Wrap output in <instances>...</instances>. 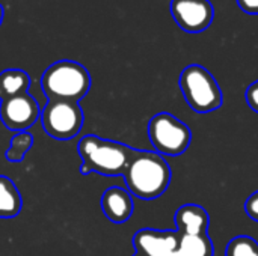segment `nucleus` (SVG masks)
Returning <instances> with one entry per match:
<instances>
[{
	"mask_svg": "<svg viewBox=\"0 0 258 256\" xmlns=\"http://www.w3.org/2000/svg\"><path fill=\"white\" fill-rule=\"evenodd\" d=\"M245 213L254 220L258 222V190L254 192L245 202Z\"/></svg>",
	"mask_w": 258,
	"mask_h": 256,
	"instance_id": "a211bd4d",
	"label": "nucleus"
},
{
	"mask_svg": "<svg viewBox=\"0 0 258 256\" xmlns=\"http://www.w3.org/2000/svg\"><path fill=\"white\" fill-rule=\"evenodd\" d=\"M177 253L180 256H215V246L207 234L180 235Z\"/></svg>",
	"mask_w": 258,
	"mask_h": 256,
	"instance_id": "4468645a",
	"label": "nucleus"
},
{
	"mask_svg": "<svg viewBox=\"0 0 258 256\" xmlns=\"http://www.w3.org/2000/svg\"><path fill=\"white\" fill-rule=\"evenodd\" d=\"M23 207L21 195L15 183L0 175V219H14L20 214Z\"/></svg>",
	"mask_w": 258,
	"mask_h": 256,
	"instance_id": "f8f14e48",
	"label": "nucleus"
},
{
	"mask_svg": "<svg viewBox=\"0 0 258 256\" xmlns=\"http://www.w3.org/2000/svg\"><path fill=\"white\" fill-rule=\"evenodd\" d=\"M171 14L184 32L200 33L212 24L215 8L210 0H172Z\"/></svg>",
	"mask_w": 258,
	"mask_h": 256,
	"instance_id": "6e6552de",
	"label": "nucleus"
},
{
	"mask_svg": "<svg viewBox=\"0 0 258 256\" xmlns=\"http://www.w3.org/2000/svg\"><path fill=\"white\" fill-rule=\"evenodd\" d=\"M180 234L177 231H159L145 228L135 234L133 246L138 253L147 256H163L177 250Z\"/></svg>",
	"mask_w": 258,
	"mask_h": 256,
	"instance_id": "1a4fd4ad",
	"label": "nucleus"
},
{
	"mask_svg": "<svg viewBox=\"0 0 258 256\" xmlns=\"http://www.w3.org/2000/svg\"><path fill=\"white\" fill-rule=\"evenodd\" d=\"M225 256H258V243L248 235L234 237L227 246Z\"/></svg>",
	"mask_w": 258,
	"mask_h": 256,
	"instance_id": "dca6fc26",
	"label": "nucleus"
},
{
	"mask_svg": "<svg viewBox=\"0 0 258 256\" xmlns=\"http://www.w3.org/2000/svg\"><path fill=\"white\" fill-rule=\"evenodd\" d=\"M30 88V77L23 69H5L0 72V101L26 94Z\"/></svg>",
	"mask_w": 258,
	"mask_h": 256,
	"instance_id": "ddd939ff",
	"label": "nucleus"
},
{
	"mask_svg": "<svg viewBox=\"0 0 258 256\" xmlns=\"http://www.w3.org/2000/svg\"><path fill=\"white\" fill-rule=\"evenodd\" d=\"M163 256H180L178 253H177V250L175 252H172V253H168V255H163Z\"/></svg>",
	"mask_w": 258,
	"mask_h": 256,
	"instance_id": "412c9836",
	"label": "nucleus"
},
{
	"mask_svg": "<svg viewBox=\"0 0 258 256\" xmlns=\"http://www.w3.org/2000/svg\"><path fill=\"white\" fill-rule=\"evenodd\" d=\"M242 11L248 14H258V0H237Z\"/></svg>",
	"mask_w": 258,
	"mask_h": 256,
	"instance_id": "6ab92c4d",
	"label": "nucleus"
},
{
	"mask_svg": "<svg viewBox=\"0 0 258 256\" xmlns=\"http://www.w3.org/2000/svg\"><path fill=\"white\" fill-rule=\"evenodd\" d=\"M2 21H3V6L0 5V26H2Z\"/></svg>",
	"mask_w": 258,
	"mask_h": 256,
	"instance_id": "aec40b11",
	"label": "nucleus"
},
{
	"mask_svg": "<svg viewBox=\"0 0 258 256\" xmlns=\"http://www.w3.org/2000/svg\"><path fill=\"white\" fill-rule=\"evenodd\" d=\"M41 88L48 101L62 100L79 103L91 89V75L79 62L57 60L44 71Z\"/></svg>",
	"mask_w": 258,
	"mask_h": 256,
	"instance_id": "7ed1b4c3",
	"label": "nucleus"
},
{
	"mask_svg": "<svg viewBox=\"0 0 258 256\" xmlns=\"http://www.w3.org/2000/svg\"><path fill=\"white\" fill-rule=\"evenodd\" d=\"M33 145V136L27 131H20L12 136L9 148L6 149V160L11 163H18L24 158V155L30 151Z\"/></svg>",
	"mask_w": 258,
	"mask_h": 256,
	"instance_id": "2eb2a0df",
	"label": "nucleus"
},
{
	"mask_svg": "<svg viewBox=\"0 0 258 256\" xmlns=\"http://www.w3.org/2000/svg\"><path fill=\"white\" fill-rule=\"evenodd\" d=\"M44 131L56 140H71L77 137L83 127V110L79 103L50 100L41 110Z\"/></svg>",
	"mask_w": 258,
	"mask_h": 256,
	"instance_id": "423d86ee",
	"label": "nucleus"
},
{
	"mask_svg": "<svg viewBox=\"0 0 258 256\" xmlns=\"http://www.w3.org/2000/svg\"><path fill=\"white\" fill-rule=\"evenodd\" d=\"M174 220L180 235H204L210 225L209 213L197 204H186L180 207Z\"/></svg>",
	"mask_w": 258,
	"mask_h": 256,
	"instance_id": "9b49d317",
	"label": "nucleus"
},
{
	"mask_svg": "<svg viewBox=\"0 0 258 256\" xmlns=\"http://www.w3.org/2000/svg\"><path fill=\"white\" fill-rule=\"evenodd\" d=\"M101 210L112 223H125L135 211L133 198L125 189L109 187L101 196Z\"/></svg>",
	"mask_w": 258,
	"mask_h": 256,
	"instance_id": "9d476101",
	"label": "nucleus"
},
{
	"mask_svg": "<svg viewBox=\"0 0 258 256\" xmlns=\"http://www.w3.org/2000/svg\"><path fill=\"white\" fill-rule=\"evenodd\" d=\"M122 177L130 195L153 201L168 190L172 174L163 155L156 151L135 149Z\"/></svg>",
	"mask_w": 258,
	"mask_h": 256,
	"instance_id": "f257e3e1",
	"label": "nucleus"
},
{
	"mask_svg": "<svg viewBox=\"0 0 258 256\" xmlns=\"http://www.w3.org/2000/svg\"><path fill=\"white\" fill-rule=\"evenodd\" d=\"M39 104L27 92L0 101V119L11 131H27V128L39 119Z\"/></svg>",
	"mask_w": 258,
	"mask_h": 256,
	"instance_id": "0eeeda50",
	"label": "nucleus"
},
{
	"mask_svg": "<svg viewBox=\"0 0 258 256\" xmlns=\"http://www.w3.org/2000/svg\"><path fill=\"white\" fill-rule=\"evenodd\" d=\"M180 89L197 113H210L222 106V91L216 78L201 65H189L181 71Z\"/></svg>",
	"mask_w": 258,
	"mask_h": 256,
	"instance_id": "20e7f679",
	"label": "nucleus"
},
{
	"mask_svg": "<svg viewBox=\"0 0 258 256\" xmlns=\"http://www.w3.org/2000/svg\"><path fill=\"white\" fill-rule=\"evenodd\" d=\"M133 256H147V255H142V253H138V252H136Z\"/></svg>",
	"mask_w": 258,
	"mask_h": 256,
	"instance_id": "4be33fe9",
	"label": "nucleus"
},
{
	"mask_svg": "<svg viewBox=\"0 0 258 256\" xmlns=\"http://www.w3.org/2000/svg\"><path fill=\"white\" fill-rule=\"evenodd\" d=\"M148 137L157 154L177 157L186 152L190 146L192 131L174 115L162 112L150 119Z\"/></svg>",
	"mask_w": 258,
	"mask_h": 256,
	"instance_id": "39448f33",
	"label": "nucleus"
},
{
	"mask_svg": "<svg viewBox=\"0 0 258 256\" xmlns=\"http://www.w3.org/2000/svg\"><path fill=\"white\" fill-rule=\"evenodd\" d=\"M133 151V148L121 142L86 134L77 145V152L82 158L80 172L83 175L100 174L104 177L124 175Z\"/></svg>",
	"mask_w": 258,
	"mask_h": 256,
	"instance_id": "f03ea898",
	"label": "nucleus"
},
{
	"mask_svg": "<svg viewBox=\"0 0 258 256\" xmlns=\"http://www.w3.org/2000/svg\"><path fill=\"white\" fill-rule=\"evenodd\" d=\"M245 98H246V103L248 106L258 113V80H255L254 83H251L245 92Z\"/></svg>",
	"mask_w": 258,
	"mask_h": 256,
	"instance_id": "f3484780",
	"label": "nucleus"
}]
</instances>
